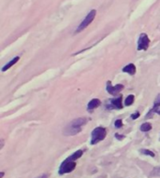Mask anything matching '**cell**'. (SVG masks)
I'll list each match as a JSON object with an SVG mask.
<instances>
[{"mask_svg": "<svg viewBox=\"0 0 160 178\" xmlns=\"http://www.w3.org/2000/svg\"><path fill=\"white\" fill-rule=\"evenodd\" d=\"M140 116V112H139V111H137V112H135L134 114H132V115L130 116V118H131L132 119H137Z\"/></svg>", "mask_w": 160, "mask_h": 178, "instance_id": "ac0fdd59", "label": "cell"}, {"mask_svg": "<svg viewBox=\"0 0 160 178\" xmlns=\"http://www.w3.org/2000/svg\"><path fill=\"white\" fill-rule=\"evenodd\" d=\"M123 72L124 73H127V74H129L130 76L135 75V73H136V66H135V64H133V63L127 64V66H125L123 68Z\"/></svg>", "mask_w": 160, "mask_h": 178, "instance_id": "30bf717a", "label": "cell"}, {"mask_svg": "<svg viewBox=\"0 0 160 178\" xmlns=\"http://www.w3.org/2000/svg\"><path fill=\"white\" fill-rule=\"evenodd\" d=\"M100 104H101L100 100H98V99H92L89 103H88L87 110L91 111V110H93V109H95V108H98V107L100 106Z\"/></svg>", "mask_w": 160, "mask_h": 178, "instance_id": "9c48e42d", "label": "cell"}, {"mask_svg": "<svg viewBox=\"0 0 160 178\" xmlns=\"http://www.w3.org/2000/svg\"><path fill=\"white\" fill-rule=\"evenodd\" d=\"M134 98H135V96L133 95V94H130V95H128L125 98V104L126 107H130V106H132L133 104V103H134Z\"/></svg>", "mask_w": 160, "mask_h": 178, "instance_id": "4fadbf2b", "label": "cell"}, {"mask_svg": "<svg viewBox=\"0 0 160 178\" xmlns=\"http://www.w3.org/2000/svg\"><path fill=\"white\" fill-rule=\"evenodd\" d=\"M107 92L111 94L113 96H116L118 95L120 92H121L123 91V89H124V85L123 84H117L115 86H113L110 83V81H108L107 82Z\"/></svg>", "mask_w": 160, "mask_h": 178, "instance_id": "5b68a950", "label": "cell"}, {"mask_svg": "<svg viewBox=\"0 0 160 178\" xmlns=\"http://www.w3.org/2000/svg\"><path fill=\"white\" fill-rule=\"evenodd\" d=\"M107 108L109 109H122V96H117L116 98H113L109 101V104H107Z\"/></svg>", "mask_w": 160, "mask_h": 178, "instance_id": "8992f818", "label": "cell"}, {"mask_svg": "<svg viewBox=\"0 0 160 178\" xmlns=\"http://www.w3.org/2000/svg\"><path fill=\"white\" fill-rule=\"evenodd\" d=\"M76 168V161L74 160H68V159H65L61 163L59 170H58V174L60 175L66 174H69L71 172H73Z\"/></svg>", "mask_w": 160, "mask_h": 178, "instance_id": "7a4b0ae2", "label": "cell"}, {"mask_svg": "<svg viewBox=\"0 0 160 178\" xmlns=\"http://www.w3.org/2000/svg\"><path fill=\"white\" fill-rule=\"evenodd\" d=\"M5 175V173L4 172H1V174H0V178H3Z\"/></svg>", "mask_w": 160, "mask_h": 178, "instance_id": "7402d4cb", "label": "cell"}, {"mask_svg": "<svg viewBox=\"0 0 160 178\" xmlns=\"http://www.w3.org/2000/svg\"><path fill=\"white\" fill-rule=\"evenodd\" d=\"M107 135V130L104 127H98L93 130L91 133V144H97L100 141L105 139Z\"/></svg>", "mask_w": 160, "mask_h": 178, "instance_id": "6da1fadb", "label": "cell"}, {"mask_svg": "<svg viewBox=\"0 0 160 178\" xmlns=\"http://www.w3.org/2000/svg\"><path fill=\"white\" fill-rule=\"evenodd\" d=\"M83 155V149H79V150H77L75 153H73L72 155H70L69 157H68V158H67V159L76 161L77 159H79L80 158H81Z\"/></svg>", "mask_w": 160, "mask_h": 178, "instance_id": "8fae6325", "label": "cell"}, {"mask_svg": "<svg viewBox=\"0 0 160 178\" xmlns=\"http://www.w3.org/2000/svg\"><path fill=\"white\" fill-rule=\"evenodd\" d=\"M155 113H156V114L160 115V108H159V107H158V108H156V109L155 110Z\"/></svg>", "mask_w": 160, "mask_h": 178, "instance_id": "44dd1931", "label": "cell"}, {"mask_svg": "<svg viewBox=\"0 0 160 178\" xmlns=\"http://www.w3.org/2000/svg\"><path fill=\"white\" fill-rule=\"evenodd\" d=\"M151 130H152V124L149 123V122H145V123H143V124L140 126V131H141V132L146 133V132H149V131H151Z\"/></svg>", "mask_w": 160, "mask_h": 178, "instance_id": "5bb4252c", "label": "cell"}, {"mask_svg": "<svg viewBox=\"0 0 160 178\" xmlns=\"http://www.w3.org/2000/svg\"><path fill=\"white\" fill-rule=\"evenodd\" d=\"M48 177H49V174H42L41 176L37 177V178H48Z\"/></svg>", "mask_w": 160, "mask_h": 178, "instance_id": "ffe728a7", "label": "cell"}, {"mask_svg": "<svg viewBox=\"0 0 160 178\" xmlns=\"http://www.w3.org/2000/svg\"><path fill=\"white\" fill-rule=\"evenodd\" d=\"M160 107V93L156 96V98H155V103H154V107H153V108H152L150 111H149V113L146 115V118H149V117H152L153 116V114L155 113V110L156 109V108H158Z\"/></svg>", "mask_w": 160, "mask_h": 178, "instance_id": "ba28073f", "label": "cell"}, {"mask_svg": "<svg viewBox=\"0 0 160 178\" xmlns=\"http://www.w3.org/2000/svg\"><path fill=\"white\" fill-rule=\"evenodd\" d=\"M150 44V39L148 36L144 33L140 35L138 40V51H146Z\"/></svg>", "mask_w": 160, "mask_h": 178, "instance_id": "277c9868", "label": "cell"}, {"mask_svg": "<svg viewBox=\"0 0 160 178\" xmlns=\"http://www.w3.org/2000/svg\"><path fill=\"white\" fill-rule=\"evenodd\" d=\"M114 126H115L117 129L122 128V127H123V121H122V119H116L115 122H114Z\"/></svg>", "mask_w": 160, "mask_h": 178, "instance_id": "e0dca14e", "label": "cell"}, {"mask_svg": "<svg viewBox=\"0 0 160 178\" xmlns=\"http://www.w3.org/2000/svg\"><path fill=\"white\" fill-rule=\"evenodd\" d=\"M115 138H116L117 140H122V139L125 138V136H124V135H119L118 133H116V134H115Z\"/></svg>", "mask_w": 160, "mask_h": 178, "instance_id": "d6986e66", "label": "cell"}, {"mask_svg": "<svg viewBox=\"0 0 160 178\" xmlns=\"http://www.w3.org/2000/svg\"><path fill=\"white\" fill-rule=\"evenodd\" d=\"M95 14H97V11L95 10H92L89 13L86 15V17L84 18V20L80 23V25L78 26L77 30H76V34L78 33H81L82 31H83L89 24L94 21L95 17Z\"/></svg>", "mask_w": 160, "mask_h": 178, "instance_id": "3957f363", "label": "cell"}, {"mask_svg": "<svg viewBox=\"0 0 160 178\" xmlns=\"http://www.w3.org/2000/svg\"><path fill=\"white\" fill-rule=\"evenodd\" d=\"M20 60V57L19 56H17V57H14L11 61H10L9 63H8L7 64H5V66H3V68H2V71L3 72H5V71H7L8 69H10L12 66H14V64L17 63L18 61Z\"/></svg>", "mask_w": 160, "mask_h": 178, "instance_id": "7c38bea8", "label": "cell"}, {"mask_svg": "<svg viewBox=\"0 0 160 178\" xmlns=\"http://www.w3.org/2000/svg\"><path fill=\"white\" fill-rule=\"evenodd\" d=\"M88 121L87 118H80L77 119H74L73 121H71V122L68 125L69 127H73V128H82V126L85 125Z\"/></svg>", "mask_w": 160, "mask_h": 178, "instance_id": "52a82bcc", "label": "cell"}, {"mask_svg": "<svg viewBox=\"0 0 160 178\" xmlns=\"http://www.w3.org/2000/svg\"><path fill=\"white\" fill-rule=\"evenodd\" d=\"M140 153H141V154H143V155L150 156V157H152V158H155V153H154L153 151L149 150V149H141V150H140Z\"/></svg>", "mask_w": 160, "mask_h": 178, "instance_id": "9a60e30c", "label": "cell"}, {"mask_svg": "<svg viewBox=\"0 0 160 178\" xmlns=\"http://www.w3.org/2000/svg\"><path fill=\"white\" fill-rule=\"evenodd\" d=\"M150 175L151 176H155V177H160V166L154 168Z\"/></svg>", "mask_w": 160, "mask_h": 178, "instance_id": "2e32d148", "label": "cell"}, {"mask_svg": "<svg viewBox=\"0 0 160 178\" xmlns=\"http://www.w3.org/2000/svg\"><path fill=\"white\" fill-rule=\"evenodd\" d=\"M3 144H4V140H1V147H0V148L3 147Z\"/></svg>", "mask_w": 160, "mask_h": 178, "instance_id": "603a6c76", "label": "cell"}]
</instances>
